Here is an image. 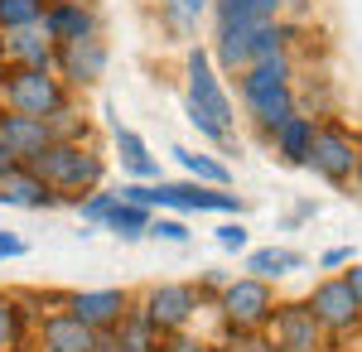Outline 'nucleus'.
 Segmentation results:
<instances>
[{
  "instance_id": "1",
  "label": "nucleus",
  "mask_w": 362,
  "mask_h": 352,
  "mask_svg": "<svg viewBox=\"0 0 362 352\" xmlns=\"http://www.w3.org/2000/svg\"><path fill=\"white\" fill-rule=\"evenodd\" d=\"M237 78H242V107H247V116L261 126V136H271L276 126H285V121L295 116V87H290L295 68H290L285 54L256 58Z\"/></svg>"
},
{
  "instance_id": "2",
  "label": "nucleus",
  "mask_w": 362,
  "mask_h": 352,
  "mask_svg": "<svg viewBox=\"0 0 362 352\" xmlns=\"http://www.w3.org/2000/svg\"><path fill=\"white\" fill-rule=\"evenodd\" d=\"M29 169L49 184V189L63 198V203H78L83 193H92L102 184V174H107V164L97 150H87L83 140H54L44 155H34Z\"/></svg>"
},
{
  "instance_id": "3",
  "label": "nucleus",
  "mask_w": 362,
  "mask_h": 352,
  "mask_svg": "<svg viewBox=\"0 0 362 352\" xmlns=\"http://www.w3.org/2000/svg\"><path fill=\"white\" fill-rule=\"evenodd\" d=\"M0 102L15 116H39L49 121L54 111L68 107V87L54 68H5L0 73Z\"/></svg>"
},
{
  "instance_id": "4",
  "label": "nucleus",
  "mask_w": 362,
  "mask_h": 352,
  "mask_svg": "<svg viewBox=\"0 0 362 352\" xmlns=\"http://www.w3.org/2000/svg\"><path fill=\"white\" fill-rule=\"evenodd\" d=\"M285 39L290 29L276 25V20H261V25H232V29H218V63L227 73H242L247 63L256 58H271V54H285Z\"/></svg>"
},
{
  "instance_id": "5",
  "label": "nucleus",
  "mask_w": 362,
  "mask_h": 352,
  "mask_svg": "<svg viewBox=\"0 0 362 352\" xmlns=\"http://www.w3.org/2000/svg\"><path fill=\"white\" fill-rule=\"evenodd\" d=\"M218 309H223V324L232 333H256V328L271 324V314H276V290H271V280L242 275V280H227L223 285Z\"/></svg>"
},
{
  "instance_id": "6",
  "label": "nucleus",
  "mask_w": 362,
  "mask_h": 352,
  "mask_svg": "<svg viewBox=\"0 0 362 352\" xmlns=\"http://www.w3.org/2000/svg\"><path fill=\"white\" fill-rule=\"evenodd\" d=\"M358 155L362 145L343 126H314V140H309V155H305V169H314L324 184H353V169H358Z\"/></svg>"
},
{
  "instance_id": "7",
  "label": "nucleus",
  "mask_w": 362,
  "mask_h": 352,
  "mask_svg": "<svg viewBox=\"0 0 362 352\" xmlns=\"http://www.w3.org/2000/svg\"><path fill=\"white\" fill-rule=\"evenodd\" d=\"M198 304H203V295H198L194 285H155V290H145L136 314L145 324H155L160 333H179V328H189Z\"/></svg>"
},
{
  "instance_id": "8",
  "label": "nucleus",
  "mask_w": 362,
  "mask_h": 352,
  "mask_svg": "<svg viewBox=\"0 0 362 352\" xmlns=\"http://www.w3.org/2000/svg\"><path fill=\"white\" fill-rule=\"evenodd\" d=\"M107 44L97 39V34H87V39H68V44H58L54 49V73L63 78V87H92V82L107 78Z\"/></svg>"
},
{
  "instance_id": "9",
  "label": "nucleus",
  "mask_w": 362,
  "mask_h": 352,
  "mask_svg": "<svg viewBox=\"0 0 362 352\" xmlns=\"http://www.w3.org/2000/svg\"><path fill=\"white\" fill-rule=\"evenodd\" d=\"M189 107H198L213 126H223L227 136H232V126H237V116H232V97L223 92V82L213 73V63L203 49L189 54Z\"/></svg>"
},
{
  "instance_id": "10",
  "label": "nucleus",
  "mask_w": 362,
  "mask_h": 352,
  "mask_svg": "<svg viewBox=\"0 0 362 352\" xmlns=\"http://www.w3.org/2000/svg\"><path fill=\"white\" fill-rule=\"evenodd\" d=\"M271 348L276 352H319L324 348V328L319 319L309 314V304H276V314H271Z\"/></svg>"
},
{
  "instance_id": "11",
  "label": "nucleus",
  "mask_w": 362,
  "mask_h": 352,
  "mask_svg": "<svg viewBox=\"0 0 362 352\" xmlns=\"http://www.w3.org/2000/svg\"><path fill=\"white\" fill-rule=\"evenodd\" d=\"M305 304H309V314L319 319L324 333H348V328L362 324V309H358V299H353V290L343 285V275L319 280V285H314V295H309Z\"/></svg>"
},
{
  "instance_id": "12",
  "label": "nucleus",
  "mask_w": 362,
  "mask_h": 352,
  "mask_svg": "<svg viewBox=\"0 0 362 352\" xmlns=\"http://www.w3.org/2000/svg\"><path fill=\"white\" fill-rule=\"evenodd\" d=\"M0 145H5V155L15 164H29L34 155H44L54 145V131L39 116H15V111L0 107Z\"/></svg>"
},
{
  "instance_id": "13",
  "label": "nucleus",
  "mask_w": 362,
  "mask_h": 352,
  "mask_svg": "<svg viewBox=\"0 0 362 352\" xmlns=\"http://www.w3.org/2000/svg\"><path fill=\"white\" fill-rule=\"evenodd\" d=\"M68 314L97 333H112L131 314V295L126 290H83V295H68Z\"/></svg>"
},
{
  "instance_id": "14",
  "label": "nucleus",
  "mask_w": 362,
  "mask_h": 352,
  "mask_svg": "<svg viewBox=\"0 0 362 352\" xmlns=\"http://www.w3.org/2000/svg\"><path fill=\"white\" fill-rule=\"evenodd\" d=\"M39 29L49 34V44L58 49V44H68V39H87V34H97V10H92L87 0H49Z\"/></svg>"
},
{
  "instance_id": "15",
  "label": "nucleus",
  "mask_w": 362,
  "mask_h": 352,
  "mask_svg": "<svg viewBox=\"0 0 362 352\" xmlns=\"http://www.w3.org/2000/svg\"><path fill=\"white\" fill-rule=\"evenodd\" d=\"M102 343H107V333L78 324L68 309L44 319V328H39V352H102Z\"/></svg>"
},
{
  "instance_id": "16",
  "label": "nucleus",
  "mask_w": 362,
  "mask_h": 352,
  "mask_svg": "<svg viewBox=\"0 0 362 352\" xmlns=\"http://www.w3.org/2000/svg\"><path fill=\"white\" fill-rule=\"evenodd\" d=\"M0 63L5 68H54V44L39 25L5 29L0 34Z\"/></svg>"
},
{
  "instance_id": "17",
  "label": "nucleus",
  "mask_w": 362,
  "mask_h": 352,
  "mask_svg": "<svg viewBox=\"0 0 362 352\" xmlns=\"http://www.w3.org/2000/svg\"><path fill=\"white\" fill-rule=\"evenodd\" d=\"M0 203H5V208H58L63 198H58L29 164H10V169L0 174Z\"/></svg>"
},
{
  "instance_id": "18",
  "label": "nucleus",
  "mask_w": 362,
  "mask_h": 352,
  "mask_svg": "<svg viewBox=\"0 0 362 352\" xmlns=\"http://www.w3.org/2000/svg\"><path fill=\"white\" fill-rule=\"evenodd\" d=\"M107 348L112 352H160L165 348V333H160L155 324H145L136 309H131V314L107 333Z\"/></svg>"
},
{
  "instance_id": "19",
  "label": "nucleus",
  "mask_w": 362,
  "mask_h": 352,
  "mask_svg": "<svg viewBox=\"0 0 362 352\" xmlns=\"http://www.w3.org/2000/svg\"><path fill=\"white\" fill-rule=\"evenodd\" d=\"M112 140H116V155H121V164L131 169V179H140V184L160 179V160H155V155L145 150V140H140L131 126H116Z\"/></svg>"
},
{
  "instance_id": "20",
  "label": "nucleus",
  "mask_w": 362,
  "mask_h": 352,
  "mask_svg": "<svg viewBox=\"0 0 362 352\" xmlns=\"http://www.w3.org/2000/svg\"><path fill=\"white\" fill-rule=\"evenodd\" d=\"M314 126H319V121H314V116H300V111H295L285 126H276L271 140H276V155H280V160H285V164H305L309 140H314Z\"/></svg>"
},
{
  "instance_id": "21",
  "label": "nucleus",
  "mask_w": 362,
  "mask_h": 352,
  "mask_svg": "<svg viewBox=\"0 0 362 352\" xmlns=\"http://www.w3.org/2000/svg\"><path fill=\"white\" fill-rule=\"evenodd\" d=\"M213 15H218V29L261 25V20H276L280 15V0H213Z\"/></svg>"
},
{
  "instance_id": "22",
  "label": "nucleus",
  "mask_w": 362,
  "mask_h": 352,
  "mask_svg": "<svg viewBox=\"0 0 362 352\" xmlns=\"http://www.w3.org/2000/svg\"><path fill=\"white\" fill-rule=\"evenodd\" d=\"M305 256L300 251H285V246H261V251H247V275L256 280H280V275L300 271Z\"/></svg>"
},
{
  "instance_id": "23",
  "label": "nucleus",
  "mask_w": 362,
  "mask_h": 352,
  "mask_svg": "<svg viewBox=\"0 0 362 352\" xmlns=\"http://www.w3.org/2000/svg\"><path fill=\"white\" fill-rule=\"evenodd\" d=\"M169 155L194 174V184H208V189H227L232 184V169L223 160H213V155H198V150H184V145H174Z\"/></svg>"
},
{
  "instance_id": "24",
  "label": "nucleus",
  "mask_w": 362,
  "mask_h": 352,
  "mask_svg": "<svg viewBox=\"0 0 362 352\" xmlns=\"http://www.w3.org/2000/svg\"><path fill=\"white\" fill-rule=\"evenodd\" d=\"M102 227H107V232H116L121 242H136V237H145V227H150V208H140V203H126V198H116L112 213L102 217Z\"/></svg>"
},
{
  "instance_id": "25",
  "label": "nucleus",
  "mask_w": 362,
  "mask_h": 352,
  "mask_svg": "<svg viewBox=\"0 0 362 352\" xmlns=\"http://www.w3.org/2000/svg\"><path fill=\"white\" fill-rule=\"evenodd\" d=\"M44 5L49 0H0V34L5 29H29L44 20Z\"/></svg>"
},
{
  "instance_id": "26",
  "label": "nucleus",
  "mask_w": 362,
  "mask_h": 352,
  "mask_svg": "<svg viewBox=\"0 0 362 352\" xmlns=\"http://www.w3.org/2000/svg\"><path fill=\"white\" fill-rule=\"evenodd\" d=\"M15 348H20V309H15V299L0 295V352Z\"/></svg>"
},
{
  "instance_id": "27",
  "label": "nucleus",
  "mask_w": 362,
  "mask_h": 352,
  "mask_svg": "<svg viewBox=\"0 0 362 352\" xmlns=\"http://www.w3.org/2000/svg\"><path fill=\"white\" fill-rule=\"evenodd\" d=\"M112 203H116V193H102V189H92L78 198V213H83V222H102V217L112 213Z\"/></svg>"
},
{
  "instance_id": "28",
  "label": "nucleus",
  "mask_w": 362,
  "mask_h": 352,
  "mask_svg": "<svg viewBox=\"0 0 362 352\" xmlns=\"http://www.w3.org/2000/svg\"><path fill=\"white\" fill-rule=\"evenodd\" d=\"M145 232H150V237H165V242H189V227H184L179 217H150Z\"/></svg>"
},
{
  "instance_id": "29",
  "label": "nucleus",
  "mask_w": 362,
  "mask_h": 352,
  "mask_svg": "<svg viewBox=\"0 0 362 352\" xmlns=\"http://www.w3.org/2000/svg\"><path fill=\"white\" fill-rule=\"evenodd\" d=\"M247 227H242V222H223V227H218V246H223V251H247Z\"/></svg>"
},
{
  "instance_id": "30",
  "label": "nucleus",
  "mask_w": 362,
  "mask_h": 352,
  "mask_svg": "<svg viewBox=\"0 0 362 352\" xmlns=\"http://www.w3.org/2000/svg\"><path fill=\"white\" fill-rule=\"evenodd\" d=\"M184 111H189V126H194L198 136L218 140V145H223V140H227V131H223V126H213V121H208V116H203V111H198V107H189V102H184Z\"/></svg>"
},
{
  "instance_id": "31",
  "label": "nucleus",
  "mask_w": 362,
  "mask_h": 352,
  "mask_svg": "<svg viewBox=\"0 0 362 352\" xmlns=\"http://www.w3.org/2000/svg\"><path fill=\"white\" fill-rule=\"evenodd\" d=\"M348 261H353V246H334V251H324V256H319V266H324V271H338V266H348Z\"/></svg>"
},
{
  "instance_id": "32",
  "label": "nucleus",
  "mask_w": 362,
  "mask_h": 352,
  "mask_svg": "<svg viewBox=\"0 0 362 352\" xmlns=\"http://www.w3.org/2000/svg\"><path fill=\"white\" fill-rule=\"evenodd\" d=\"M353 271H343V285L353 290V299H358V309H362V261H348Z\"/></svg>"
},
{
  "instance_id": "33",
  "label": "nucleus",
  "mask_w": 362,
  "mask_h": 352,
  "mask_svg": "<svg viewBox=\"0 0 362 352\" xmlns=\"http://www.w3.org/2000/svg\"><path fill=\"white\" fill-rule=\"evenodd\" d=\"M10 256H25V242L15 232H0V261H10Z\"/></svg>"
},
{
  "instance_id": "34",
  "label": "nucleus",
  "mask_w": 362,
  "mask_h": 352,
  "mask_svg": "<svg viewBox=\"0 0 362 352\" xmlns=\"http://www.w3.org/2000/svg\"><path fill=\"white\" fill-rule=\"evenodd\" d=\"M160 352H203V343H194V338H174V343H165Z\"/></svg>"
},
{
  "instance_id": "35",
  "label": "nucleus",
  "mask_w": 362,
  "mask_h": 352,
  "mask_svg": "<svg viewBox=\"0 0 362 352\" xmlns=\"http://www.w3.org/2000/svg\"><path fill=\"white\" fill-rule=\"evenodd\" d=\"M174 5H179L189 20H198V10H203V5H213V0H174Z\"/></svg>"
},
{
  "instance_id": "36",
  "label": "nucleus",
  "mask_w": 362,
  "mask_h": 352,
  "mask_svg": "<svg viewBox=\"0 0 362 352\" xmlns=\"http://www.w3.org/2000/svg\"><path fill=\"white\" fill-rule=\"evenodd\" d=\"M227 352H266V343H247V348H227Z\"/></svg>"
},
{
  "instance_id": "37",
  "label": "nucleus",
  "mask_w": 362,
  "mask_h": 352,
  "mask_svg": "<svg viewBox=\"0 0 362 352\" xmlns=\"http://www.w3.org/2000/svg\"><path fill=\"white\" fill-rule=\"evenodd\" d=\"M10 164H15V160H10V155H5V145H0V174H5Z\"/></svg>"
},
{
  "instance_id": "38",
  "label": "nucleus",
  "mask_w": 362,
  "mask_h": 352,
  "mask_svg": "<svg viewBox=\"0 0 362 352\" xmlns=\"http://www.w3.org/2000/svg\"><path fill=\"white\" fill-rule=\"evenodd\" d=\"M353 179H358V184H362V155H358V169H353Z\"/></svg>"
},
{
  "instance_id": "39",
  "label": "nucleus",
  "mask_w": 362,
  "mask_h": 352,
  "mask_svg": "<svg viewBox=\"0 0 362 352\" xmlns=\"http://www.w3.org/2000/svg\"><path fill=\"white\" fill-rule=\"evenodd\" d=\"M203 352H227V348H203Z\"/></svg>"
}]
</instances>
